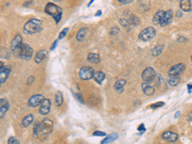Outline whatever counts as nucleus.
<instances>
[{"mask_svg": "<svg viewBox=\"0 0 192 144\" xmlns=\"http://www.w3.org/2000/svg\"><path fill=\"white\" fill-rule=\"evenodd\" d=\"M164 13L165 12H163V11H158L156 14H155V16H154V18H153V22L155 23V24H161V22H162V17H163V16H164Z\"/></svg>", "mask_w": 192, "mask_h": 144, "instance_id": "21", "label": "nucleus"}, {"mask_svg": "<svg viewBox=\"0 0 192 144\" xmlns=\"http://www.w3.org/2000/svg\"><path fill=\"white\" fill-rule=\"evenodd\" d=\"M162 138L169 142H175L178 139V135L171 131H166L162 133Z\"/></svg>", "mask_w": 192, "mask_h": 144, "instance_id": "14", "label": "nucleus"}, {"mask_svg": "<svg viewBox=\"0 0 192 144\" xmlns=\"http://www.w3.org/2000/svg\"><path fill=\"white\" fill-rule=\"evenodd\" d=\"M126 80L124 79H119V80H117L115 82V84H114V89L117 91V92H122L123 91V88H124V86L126 85Z\"/></svg>", "mask_w": 192, "mask_h": 144, "instance_id": "20", "label": "nucleus"}, {"mask_svg": "<svg viewBox=\"0 0 192 144\" xmlns=\"http://www.w3.org/2000/svg\"><path fill=\"white\" fill-rule=\"evenodd\" d=\"M42 28V22L39 19L32 18L25 23L24 25V32L26 34H35L38 33Z\"/></svg>", "mask_w": 192, "mask_h": 144, "instance_id": "1", "label": "nucleus"}, {"mask_svg": "<svg viewBox=\"0 0 192 144\" xmlns=\"http://www.w3.org/2000/svg\"><path fill=\"white\" fill-rule=\"evenodd\" d=\"M129 23L134 25V26H137L138 24H139V19H138L137 16H135L134 15H131L130 19H129Z\"/></svg>", "mask_w": 192, "mask_h": 144, "instance_id": "29", "label": "nucleus"}, {"mask_svg": "<svg viewBox=\"0 0 192 144\" xmlns=\"http://www.w3.org/2000/svg\"><path fill=\"white\" fill-rule=\"evenodd\" d=\"M46 55H47V51L46 50H40V51H39V52L35 56V61H36L37 64H40L41 61L45 59Z\"/></svg>", "mask_w": 192, "mask_h": 144, "instance_id": "19", "label": "nucleus"}, {"mask_svg": "<svg viewBox=\"0 0 192 144\" xmlns=\"http://www.w3.org/2000/svg\"><path fill=\"white\" fill-rule=\"evenodd\" d=\"M58 40H59V39H56V40H55V43H53V45H52V47H51V50H54V49L56 48V46H57V44H58Z\"/></svg>", "mask_w": 192, "mask_h": 144, "instance_id": "39", "label": "nucleus"}, {"mask_svg": "<svg viewBox=\"0 0 192 144\" xmlns=\"http://www.w3.org/2000/svg\"><path fill=\"white\" fill-rule=\"evenodd\" d=\"M156 76H157V73L153 67L145 68L141 74V77L144 81V83H149V84H150V82L155 80Z\"/></svg>", "mask_w": 192, "mask_h": 144, "instance_id": "5", "label": "nucleus"}, {"mask_svg": "<svg viewBox=\"0 0 192 144\" xmlns=\"http://www.w3.org/2000/svg\"><path fill=\"white\" fill-rule=\"evenodd\" d=\"M191 61H192V56H191Z\"/></svg>", "mask_w": 192, "mask_h": 144, "instance_id": "44", "label": "nucleus"}, {"mask_svg": "<svg viewBox=\"0 0 192 144\" xmlns=\"http://www.w3.org/2000/svg\"><path fill=\"white\" fill-rule=\"evenodd\" d=\"M155 36H156V30L153 27H147L141 31L140 34L138 35V38L141 40H144V42H148V40H151L152 38H154Z\"/></svg>", "mask_w": 192, "mask_h": 144, "instance_id": "4", "label": "nucleus"}, {"mask_svg": "<svg viewBox=\"0 0 192 144\" xmlns=\"http://www.w3.org/2000/svg\"><path fill=\"white\" fill-rule=\"evenodd\" d=\"M68 28H65V29H62V32L60 33V35H59V38H58V39H62V38H65L66 36V34H67V32H68Z\"/></svg>", "mask_w": 192, "mask_h": 144, "instance_id": "32", "label": "nucleus"}, {"mask_svg": "<svg viewBox=\"0 0 192 144\" xmlns=\"http://www.w3.org/2000/svg\"><path fill=\"white\" fill-rule=\"evenodd\" d=\"M185 68V66L184 64L176 65L173 67L170 68V70L168 71V74H169V76H177V77H179V75L182 74L183 72H184Z\"/></svg>", "mask_w": 192, "mask_h": 144, "instance_id": "11", "label": "nucleus"}, {"mask_svg": "<svg viewBox=\"0 0 192 144\" xmlns=\"http://www.w3.org/2000/svg\"><path fill=\"white\" fill-rule=\"evenodd\" d=\"M44 10H45L46 14H48L49 16H51L55 19L56 23L60 22V20L62 18V10L59 6H57L54 3H47Z\"/></svg>", "mask_w": 192, "mask_h": 144, "instance_id": "2", "label": "nucleus"}, {"mask_svg": "<svg viewBox=\"0 0 192 144\" xmlns=\"http://www.w3.org/2000/svg\"><path fill=\"white\" fill-rule=\"evenodd\" d=\"M180 83V78L177 76H170L168 79V84L171 87H175Z\"/></svg>", "mask_w": 192, "mask_h": 144, "instance_id": "26", "label": "nucleus"}, {"mask_svg": "<svg viewBox=\"0 0 192 144\" xmlns=\"http://www.w3.org/2000/svg\"><path fill=\"white\" fill-rule=\"evenodd\" d=\"M137 130H138V131H140L141 133H143V132L145 131V127H144V124H140L139 126H138Z\"/></svg>", "mask_w": 192, "mask_h": 144, "instance_id": "38", "label": "nucleus"}, {"mask_svg": "<svg viewBox=\"0 0 192 144\" xmlns=\"http://www.w3.org/2000/svg\"><path fill=\"white\" fill-rule=\"evenodd\" d=\"M118 32H119L118 28L114 27V28H112V29L111 30V35H116V34H118Z\"/></svg>", "mask_w": 192, "mask_h": 144, "instance_id": "36", "label": "nucleus"}, {"mask_svg": "<svg viewBox=\"0 0 192 144\" xmlns=\"http://www.w3.org/2000/svg\"><path fill=\"white\" fill-rule=\"evenodd\" d=\"M117 138H118V135H117L116 133H112L111 135L107 136L102 141H101V144H110L113 141H115Z\"/></svg>", "mask_w": 192, "mask_h": 144, "instance_id": "18", "label": "nucleus"}, {"mask_svg": "<svg viewBox=\"0 0 192 144\" xmlns=\"http://www.w3.org/2000/svg\"><path fill=\"white\" fill-rule=\"evenodd\" d=\"M181 9L185 12H188L192 10V0H183L180 3Z\"/></svg>", "mask_w": 192, "mask_h": 144, "instance_id": "16", "label": "nucleus"}, {"mask_svg": "<svg viewBox=\"0 0 192 144\" xmlns=\"http://www.w3.org/2000/svg\"><path fill=\"white\" fill-rule=\"evenodd\" d=\"M8 144H19V142L15 137H11L8 140Z\"/></svg>", "mask_w": 192, "mask_h": 144, "instance_id": "34", "label": "nucleus"}, {"mask_svg": "<svg viewBox=\"0 0 192 144\" xmlns=\"http://www.w3.org/2000/svg\"><path fill=\"white\" fill-rule=\"evenodd\" d=\"M88 61H90V63H92V64H98V63H100V57L97 54L89 53L88 55Z\"/></svg>", "mask_w": 192, "mask_h": 144, "instance_id": "24", "label": "nucleus"}, {"mask_svg": "<svg viewBox=\"0 0 192 144\" xmlns=\"http://www.w3.org/2000/svg\"><path fill=\"white\" fill-rule=\"evenodd\" d=\"M53 131V122L48 118H44L39 123V135L47 136Z\"/></svg>", "mask_w": 192, "mask_h": 144, "instance_id": "3", "label": "nucleus"}, {"mask_svg": "<svg viewBox=\"0 0 192 144\" xmlns=\"http://www.w3.org/2000/svg\"><path fill=\"white\" fill-rule=\"evenodd\" d=\"M88 30H89V29H88L87 27L81 28V29L79 30V32L77 33V36H76L77 40H79V42H81V40H83V39H84V38H85V36L87 35Z\"/></svg>", "mask_w": 192, "mask_h": 144, "instance_id": "25", "label": "nucleus"}, {"mask_svg": "<svg viewBox=\"0 0 192 144\" xmlns=\"http://www.w3.org/2000/svg\"><path fill=\"white\" fill-rule=\"evenodd\" d=\"M44 101V97L43 95H41V94H35L32 96L29 101H28V105L30 107H38L39 105L42 104V102Z\"/></svg>", "mask_w": 192, "mask_h": 144, "instance_id": "10", "label": "nucleus"}, {"mask_svg": "<svg viewBox=\"0 0 192 144\" xmlns=\"http://www.w3.org/2000/svg\"><path fill=\"white\" fill-rule=\"evenodd\" d=\"M162 50H163V45H158L152 50V55L153 56H159L162 54Z\"/></svg>", "mask_w": 192, "mask_h": 144, "instance_id": "28", "label": "nucleus"}, {"mask_svg": "<svg viewBox=\"0 0 192 144\" xmlns=\"http://www.w3.org/2000/svg\"><path fill=\"white\" fill-rule=\"evenodd\" d=\"M141 88L146 95H153V93L155 92V88L149 83H143L141 85Z\"/></svg>", "mask_w": 192, "mask_h": 144, "instance_id": "17", "label": "nucleus"}, {"mask_svg": "<svg viewBox=\"0 0 192 144\" xmlns=\"http://www.w3.org/2000/svg\"><path fill=\"white\" fill-rule=\"evenodd\" d=\"M94 80L97 82L98 84H102L103 81L105 80V73H103L102 71H96L94 73V76H93Z\"/></svg>", "mask_w": 192, "mask_h": 144, "instance_id": "23", "label": "nucleus"}, {"mask_svg": "<svg viewBox=\"0 0 192 144\" xmlns=\"http://www.w3.org/2000/svg\"><path fill=\"white\" fill-rule=\"evenodd\" d=\"M50 108H51V102L49 99H44V101L42 102V104L40 105V109H39V114L42 115H47L50 111Z\"/></svg>", "mask_w": 192, "mask_h": 144, "instance_id": "13", "label": "nucleus"}, {"mask_svg": "<svg viewBox=\"0 0 192 144\" xmlns=\"http://www.w3.org/2000/svg\"><path fill=\"white\" fill-rule=\"evenodd\" d=\"M62 101H63V98H62V94L61 91H57V93L55 95V104L56 106H61L62 104Z\"/></svg>", "mask_w": 192, "mask_h": 144, "instance_id": "27", "label": "nucleus"}, {"mask_svg": "<svg viewBox=\"0 0 192 144\" xmlns=\"http://www.w3.org/2000/svg\"><path fill=\"white\" fill-rule=\"evenodd\" d=\"M33 131H34V137H38L39 133V122L35 123Z\"/></svg>", "mask_w": 192, "mask_h": 144, "instance_id": "30", "label": "nucleus"}, {"mask_svg": "<svg viewBox=\"0 0 192 144\" xmlns=\"http://www.w3.org/2000/svg\"><path fill=\"white\" fill-rule=\"evenodd\" d=\"M119 23H120L122 26H124V27H127L128 25H129V21H128L127 19H124V18H122V19L119 20Z\"/></svg>", "mask_w": 192, "mask_h": 144, "instance_id": "35", "label": "nucleus"}, {"mask_svg": "<svg viewBox=\"0 0 192 144\" xmlns=\"http://www.w3.org/2000/svg\"><path fill=\"white\" fill-rule=\"evenodd\" d=\"M22 38H21L20 35H16L14 39H13V42H12V51L19 56L20 54V51H21V48H22Z\"/></svg>", "mask_w": 192, "mask_h": 144, "instance_id": "6", "label": "nucleus"}, {"mask_svg": "<svg viewBox=\"0 0 192 144\" xmlns=\"http://www.w3.org/2000/svg\"><path fill=\"white\" fill-rule=\"evenodd\" d=\"M173 16H174V13H173L172 10H168V11H166L164 13L163 17H162L161 25L162 26H166V25L170 24V23L172 22V20H173Z\"/></svg>", "mask_w": 192, "mask_h": 144, "instance_id": "12", "label": "nucleus"}, {"mask_svg": "<svg viewBox=\"0 0 192 144\" xmlns=\"http://www.w3.org/2000/svg\"><path fill=\"white\" fill-rule=\"evenodd\" d=\"M180 114H181V112H180V111H178L177 114L175 115V118H178V117H179V115H180Z\"/></svg>", "mask_w": 192, "mask_h": 144, "instance_id": "43", "label": "nucleus"}, {"mask_svg": "<svg viewBox=\"0 0 192 144\" xmlns=\"http://www.w3.org/2000/svg\"><path fill=\"white\" fill-rule=\"evenodd\" d=\"M165 104L163 102H158V103H154V104H152L151 106H150V108L151 109H158V108H161V107H163Z\"/></svg>", "mask_w": 192, "mask_h": 144, "instance_id": "31", "label": "nucleus"}, {"mask_svg": "<svg viewBox=\"0 0 192 144\" xmlns=\"http://www.w3.org/2000/svg\"><path fill=\"white\" fill-rule=\"evenodd\" d=\"M32 55H33V49H32V47L29 44L24 43L22 45V48H21L19 57L22 60L27 61V60H30L32 58Z\"/></svg>", "mask_w": 192, "mask_h": 144, "instance_id": "8", "label": "nucleus"}, {"mask_svg": "<svg viewBox=\"0 0 192 144\" xmlns=\"http://www.w3.org/2000/svg\"><path fill=\"white\" fill-rule=\"evenodd\" d=\"M33 120H34L33 115H26L22 119V121H21V126H22V127H27V126H29L31 124L32 122H33Z\"/></svg>", "mask_w": 192, "mask_h": 144, "instance_id": "22", "label": "nucleus"}, {"mask_svg": "<svg viewBox=\"0 0 192 144\" xmlns=\"http://www.w3.org/2000/svg\"><path fill=\"white\" fill-rule=\"evenodd\" d=\"M9 109V102L7 99L1 98L0 99V117L3 118L5 114Z\"/></svg>", "mask_w": 192, "mask_h": 144, "instance_id": "15", "label": "nucleus"}, {"mask_svg": "<svg viewBox=\"0 0 192 144\" xmlns=\"http://www.w3.org/2000/svg\"><path fill=\"white\" fill-rule=\"evenodd\" d=\"M120 3H123V4H127V3H130L132 2V0H119Z\"/></svg>", "mask_w": 192, "mask_h": 144, "instance_id": "40", "label": "nucleus"}, {"mask_svg": "<svg viewBox=\"0 0 192 144\" xmlns=\"http://www.w3.org/2000/svg\"><path fill=\"white\" fill-rule=\"evenodd\" d=\"M11 72H12V67L10 65L3 66V63L0 64V84L2 85L7 80V78L11 74Z\"/></svg>", "mask_w": 192, "mask_h": 144, "instance_id": "9", "label": "nucleus"}, {"mask_svg": "<svg viewBox=\"0 0 192 144\" xmlns=\"http://www.w3.org/2000/svg\"><path fill=\"white\" fill-rule=\"evenodd\" d=\"M92 135L94 137H106V133L105 132H101V131H95Z\"/></svg>", "mask_w": 192, "mask_h": 144, "instance_id": "33", "label": "nucleus"}, {"mask_svg": "<svg viewBox=\"0 0 192 144\" xmlns=\"http://www.w3.org/2000/svg\"><path fill=\"white\" fill-rule=\"evenodd\" d=\"M94 70L92 67L89 66H84L80 69L79 72V76L82 80H89L91 78H93L94 76Z\"/></svg>", "mask_w": 192, "mask_h": 144, "instance_id": "7", "label": "nucleus"}, {"mask_svg": "<svg viewBox=\"0 0 192 144\" xmlns=\"http://www.w3.org/2000/svg\"><path fill=\"white\" fill-rule=\"evenodd\" d=\"M74 96H75L78 100H79V102H81V103H84V100H83V98H82V96L80 95V94H77V93H74Z\"/></svg>", "mask_w": 192, "mask_h": 144, "instance_id": "37", "label": "nucleus"}, {"mask_svg": "<svg viewBox=\"0 0 192 144\" xmlns=\"http://www.w3.org/2000/svg\"><path fill=\"white\" fill-rule=\"evenodd\" d=\"M191 88H192V84H188V85H187V89H188L189 93L191 92Z\"/></svg>", "mask_w": 192, "mask_h": 144, "instance_id": "41", "label": "nucleus"}, {"mask_svg": "<svg viewBox=\"0 0 192 144\" xmlns=\"http://www.w3.org/2000/svg\"><path fill=\"white\" fill-rule=\"evenodd\" d=\"M101 14H102V12H101V11H98L97 13L95 14V16H101Z\"/></svg>", "mask_w": 192, "mask_h": 144, "instance_id": "42", "label": "nucleus"}]
</instances>
